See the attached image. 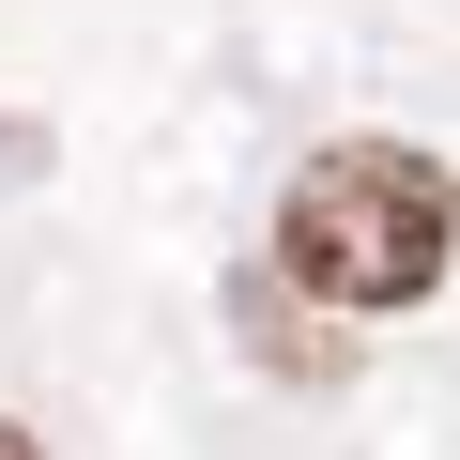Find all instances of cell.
I'll use <instances>...</instances> for the list:
<instances>
[{
	"mask_svg": "<svg viewBox=\"0 0 460 460\" xmlns=\"http://www.w3.org/2000/svg\"><path fill=\"white\" fill-rule=\"evenodd\" d=\"M230 338H246V353H261L277 384H307V399H323V384L353 368V323H338V307H307V292H292L277 261H246V277H230Z\"/></svg>",
	"mask_w": 460,
	"mask_h": 460,
	"instance_id": "cell-2",
	"label": "cell"
},
{
	"mask_svg": "<svg viewBox=\"0 0 460 460\" xmlns=\"http://www.w3.org/2000/svg\"><path fill=\"white\" fill-rule=\"evenodd\" d=\"M0 460H47V445H31V429H16V414H0Z\"/></svg>",
	"mask_w": 460,
	"mask_h": 460,
	"instance_id": "cell-3",
	"label": "cell"
},
{
	"mask_svg": "<svg viewBox=\"0 0 460 460\" xmlns=\"http://www.w3.org/2000/svg\"><path fill=\"white\" fill-rule=\"evenodd\" d=\"M307 307L338 323H399L445 292L460 261V169L414 154V138H323L292 184H277V246H261Z\"/></svg>",
	"mask_w": 460,
	"mask_h": 460,
	"instance_id": "cell-1",
	"label": "cell"
}]
</instances>
